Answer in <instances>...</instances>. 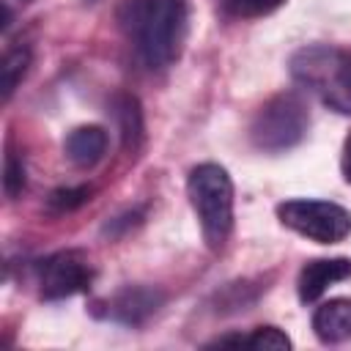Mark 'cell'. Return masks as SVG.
Returning a JSON list of instances; mask_svg holds the SVG:
<instances>
[{"label": "cell", "mask_w": 351, "mask_h": 351, "mask_svg": "<svg viewBox=\"0 0 351 351\" xmlns=\"http://www.w3.org/2000/svg\"><path fill=\"white\" fill-rule=\"evenodd\" d=\"M121 27L148 69H167L178 60L186 41V0H126Z\"/></svg>", "instance_id": "1"}, {"label": "cell", "mask_w": 351, "mask_h": 351, "mask_svg": "<svg viewBox=\"0 0 351 351\" xmlns=\"http://www.w3.org/2000/svg\"><path fill=\"white\" fill-rule=\"evenodd\" d=\"M313 332L321 343H343L351 337V299H329L313 313Z\"/></svg>", "instance_id": "10"}, {"label": "cell", "mask_w": 351, "mask_h": 351, "mask_svg": "<svg viewBox=\"0 0 351 351\" xmlns=\"http://www.w3.org/2000/svg\"><path fill=\"white\" fill-rule=\"evenodd\" d=\"M291 77L329 110L351 115V52L332 44H310L291 55Z\"/></svg>", "instance_id": "2"}, {"label": "cell", "mask_w": 351, "mask_h": 351, "mask_svg": "<svg viewBox=\"0 0 351 351\" xmlns=\"http://www.w3.org/2000/svg\"><path fill=\"white\" fill-rule=\"evenodd\" d=\"M351 277V261L348 258H315L307 261L299 271L296 291L304 304L321 299L335 282H343Z\"/></svg>", "instance_id": "8"}, {"label": "cell", "mask_w": 351, "mask_h": 351, "mask_svg": "<svg viewBox=\"0 0 351 351\" xmlns=\"http://www.w3.org/2000/svg\"><path fill=\"white\" fill-rule=\"evenodd\" d=\"M165 302V293L151 285H126L107 302V318L123 324V326H140L145 324Z\"/></svg>", "instance_id": "7"}, {"label": "cell", "mask_w": 351, "mask_h": 351, "mask_svg": "<svg viewBox=\"0 0 351 351\" xmlns=\"http://www.w3.org/2000/svg\"><path fill=\"white\" fill-rule=\"evenodd\" d=\"M340 170H343V178L351 184V134L346 137L343 143V156H340Z\"/></svg>", "instance_id": "17"}, {"label": "cell", "mask_w": 351, "mask_h": 351, "mask_svg": "<svg viewBox=\"0 0 351 351\" xmlns=\"http://www.w3.org/2000/svg\"><path fill=\"white\" fill-rule=\"evenodd\" d=\"M25 181H27V173H25V162L16 151H8L5 154V165H3V189L8 197H16L22 195L25 189Z\"/></svg>", "instance_id": "16"}, {"label": "cell", "mask_w": 351, "mask_h": 351, "mask_svg": "<svg viewBox=\"0 0 351 351\" xmlns=\"http://www.w3.org/2000/svg\"><path fill=\"white\" fill-rule=\"evenodd\" d=\"M244 346L247 348H255V351H288L293 343L277 326H258L252 335L244 337Z\"/></svg>", "instance_id": "14"}, {"label": "cell", "mask_w": 351, "mask_h": 351, "mask_svg": "<svg viewBox=\"0 0 351 351\" xmlns=\"http://www.w3.org/2000/svg\"><path fill=\"white\" fill-rule=\"evenodd\" d=\"M63 151H66V159L77 167H93L104 159L107 154V132L96 123H88V126H77L66 134L63 140Z\"/></svg>", "instance_id": "9"}, {"label": "cell", "mask_w": 351, "mask_h": 351, "mask_svg": "<svg viewBox=\"0 0 351 351\" xmlns=\"http://www.w3.org/2000/svg\"><path fill=\"white\" fill-rule=\"evenodd\" d=\"M93 282L90 258L82 250H60L38 266V288L44 299H69Z\"/></svg>", "instance_id": "6"}, {"label": "cell", "mask_w": 351, "mask_h": 351, "mask_svg": "<svg viewBox=\"0 0 351 351\" xmlns=\"http://www.w3.org/2000/svg\"><path fill=\"white\" fill-rule=\"evenodd\" d=\"M90 195H93V189L85 186V184H82V186H60V189H55V192L47 197V208H49L52 214H69V211L85 206V203L90 200Z\"/></svg>", "instance_id": "13"}, {"label": "cell", "mask_w": 351, "mask_h": 351, "mask_svg": "<svg viewBox=\"0 0 351 351\" xmlns=\"http://www.w3.org/2000/svg\"><path fill=\"white\" fill-rule=\"evenodd\" d=\"M285 0H222L225 11L230 16H239V19H258V16H266L271 11H277Z\"/></svg>", "instance_id": "15"}, {"label": "cell", "mask_w": 351, "mask_h": 351, "mask_svg": "<svg viewBox=\"0 0 351 351\" xmlns=\"http://www.w3.org/2000/svg\"><path fill=\"white\" fill-rule=\"evenodd\" d=\"M186 195L197 214L203 239L211 250H222L233 230V181L225 167L203 162L186 178Z\"/></svg>", "instance_id": "3"}, {"label": "cell", "mask_w": 351, "mask_h": 351, "mask_svg": "<svg viewBox=\"0 0 351 351\" xmlns=\"http://www.w3.org/2000/svg\"><path fill=\"white\" fill-rule=\"evenodd\" d=\"M277 217L285 228L315 244H337L351 233V211L332 200L293 197L277 206Z\"/></svg>", "instance_id": "5"}, {"label": "cell", "mask_w": 351, "mask_h": 351, "mask_svg": "<svg viewBox=\"0 0 351 351\" xmlns=\"http://www.w3.org/2000/svg\"><path fill=\"white\" fill-rule=\"evenodd\" d=\"M112 115H115V123H118V132H121V145L134 154L140 148L143 132H145L140 101L132 93H118L112 99Z\"/></svg>", "instance_id": "11"}, {"label": "cell", "mask_w": 351, "mask_h": 351, "mask_svg": "<svg viewBox=\"0 0 351 351\" xmlns=\"http://www.w3.org/2000/svg\"><path fill=\"white\" fill-rule=\"evenodd\" d=\"M307 129H310V112L304 99L296 90H280L258 107L250 123V140L258 151L280 154L299 145Z\"/></svg>", "instance_id": "4"}, {"label": "cell", "mask_w": 351, "mask_h": 351, "mask_svg": "<svg viewBox=\"0 0 351 351\" xmlns=\"http://www.w3.org/2000/svg\"><path fill=\"white\" fill-rule=\"evenodd\" d=\"M30 69V49L27 47H14L5 52L3 66H0V80H3V101H8L14 96V90L19 88V82L25 80Z\"/></svg>", "instance_id": "12"}]
</instances>
